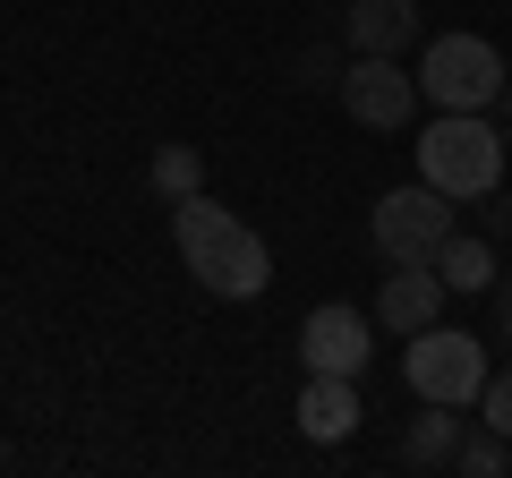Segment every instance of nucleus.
Segmentation results:
<instances>
[{"instance_id":"obj_1","label":"nucleus","mask_w":512,"mask_h":478,"mask_svg":"<svg viewBox=\"0 0 512 478\" xmlns=\"http://www.w3.org/2000/svg\"><path fill=\"white\" fill-rule=\"evenodd\" d=\"M171 231H180V265H188L214 299H256L265 282H274V248H265L239 214H222L205 188L171 205Z\"/></svg>"},{"instance_id":"obj_2","label":"nucleus","mask_w":512,"mask_h":478,"mask_svg":"<svg viewBox=\"0 0 512 478\" xmlns=\"http://www.w3.org/2000/svg\"><path fill=\"white\" fill-rule=\"evenodd\" d=\"M419 180L444 188L453 205H478L504 188V129H495L487 111H444V120H427L419 137Z\"/></svg>"},{"instance_id":"obj_3","label":"nucleus","mask_w":512,"mask_h":478,"mask_svg":"<svg viewBox=\"0 0 512 478\" xmlns=\"http://www.w3.org/2000/svg\"><path fill=\"white\" fill-rule=\"evenodd\" d=\"M504 86H512V69L487 35H436L427 60H419V94L436 111H495Z\"/></svg>"},{"instance_id":"obj_4","label":"nucleus","mask_w":512,"mask_h":478,"mask_svg":"<svg viewBox=\"0 0 512 478\" xmlns=\"http://www.w3.org/2000/svg\"><path fill=\"white\" fill-rule=\"evenodd\" d=\"M453 231H461V222H453V197H444V188H427V180L384 188L376 214H367V239H376L384 265H436V248H444Z\"/></svg>"},{"instance_id":"obj_5","label":"nucleus","mask_w":512,"mask_h":478,"mask_svg":"<svg viewBox=\"0 0 512 478\" xmlns=\"http://www.w3.org/2000/svg\"><path fill=\"white\" fill-rule=\"evenodd\" d=\"M402 376H410V393H419V402L470 410L478 393H487V342H478V333H461V325H427V333H410Z\"/></svg>"},{"instance_id":"obj_6","label":"nucleus","mask_w":512,"mask_h":478,"mask_svg":"<svg viewBox=\"0 0 512 478\" xmlns=\"http://www.w3.org/2000/svg\"><path fill=\"white\" fill-rule=\"evenodd\" d=\"M342 111L359 129H410V120H419V77L393 52H359L342 69Z\"/></svg>"},{"instance_id":"obj_7","label":"nucleus","mask_w":512,"mask_h":478,"mask_svg":"<svg viewBox=\"0 0 512 478\" xmlns=\"http://www.w3.org/2000/svg\"><path fill=\"white\" fill-rule=\"evenodd\" d=\"M367 316L342 308V299H325V308L299 325V359H308V376H367Z\"/></svg>"},{"instance_id":"obj_8","label":"nucleus","mask_w":512,"mask_h":478,"mask_svg":"<svg viewBox=\"0 0 512 478\" xmlns=\"http://www.w3.org/2000/svg\"><path fill=\"white\" fill-rule=\"evenodd\" d=\"M444 299H453V291H444L436 265H393V274H384V291H376V325L410 342V333H427V325L444 316Z\"/></svg>"},{"instance_id":"obj_9","label":"nucleus","mask_w":512,"mask_h":478,"mask_svg":"<svg viewBox=\"0 0 512 478\" xmlns=\"http://www.w3.org/2000/svg\"><path fill=\"white\" fill-rule=\"evenodd\" d=\"M299 427H308L316 444H342L350 427H359V376H308V385H299Z\"/></svg>"},{"instance_id":"obj_10","label":"nucleus","mask_w":512,"mask_h":478,"mask_svg":"<svg viewBox=\"0 0 512 478\" xmlns=\"http://www.w3.org/2000/svg\"><path fill=\"white\" fill-rule=\"evenodd\" d=\"M419 0H350V52H410Z\"/></svg>"},{"instance_id":"obj_11","label":"nucleus","mask_w":512,"mask_h":478,"mask_svg":"<svg viewBox=\"0 0 512 478\" xmlns=\"http://www.w3.org/2000/svg\"><path fill=\"white\" fill-rule=\"evenodd\" d=\"M436 274H444V291H495V239L487 231H453L436 248Z\"/></svg>"},{"instance_id":"obj_12","label":"nucleus","mask_w":512,"mask_h":478,"mask_svg":"<svg viewBox=\"0 0 512 478\" xmlns=\"http://www.w3.org/2000/svg\"><path fill=\"white\" fill-rule=\"evenodd\" d=\"M453 453H461V419H453V402H427L419 419H410V436H402V461H410V470H444Z\"/></svg>"},{"instance_id":"obj_13","label":"nucleus","mask_w":512,"mask_h":478,"mask_svg":"<svg viewBox=\"0 0 512 478\" xmlns=\"http://www.w3.org/2000/svg\"><path fill=\"white\" fill-rule=\"evenodd\" d=\"M197 188H205V154L197 146H163L154 154V197L180 205V197H197Z\"/></svg>"},{"instance_id":"obj_14","label":"nucleus","mask_w":512,"mask_h":478,"mask_svg":"<svg viewBox=\"0 0 512 478\" xmlns=\"http://www.w3.org/2000/svg\"><path fill=\"white\" fill-rule=\"evenodd\" d=\"M453 470H470V478H504V470H512V436H495V427L478 419V436H461Z\"/></svg>"},{"instance_id":"obj_15","label":"nucleus","mask_w":512,"mask_h":478,"mask_svg":"<svg viewBox=\"0 0 512 478\" xmlns=\"http://www.w3.org/2000/svg\"><path fill=\"white\" fill-rule=\"evenodd\" d=\"M342 69H350V60L333 52V43H308V52L291 60V86L299 94H342Z\"/></svg>"},{"instance_id":"obj_16","label":"nucleus","mask_w":512,"mask_h":478,"mask_svg":"<svg viewBox=\"0 0 512 478\" xmlns=\"http://www.w3.org/2000/svg\"><path fill=\"white\" fill-rule=\"evenodd\" d=\"M478 419H487L495 436H512V368H504V376H487V393H478Z\"/></svg>"},{"instance_id":"obj_17","label":"nucleus","mask_w":512,"mask_h":478,"mask_svg":"<svg viewBox=\"0 0 512 478\" xmlns=\"http://www.w3.org/2000/svg\"><path fill=\"white\" fill-rule=\"evenodd\" d=\"M495 342L512 350V274H495Z\"/></svg>"},{"instance_id":"obj_18","label":"nucleus","mask_w":512,"mask_h":478,"mask_svg":"<svg viewBox=\"0 0 512 478\" xmlns=\"http://www.w3.org/2000/svg\"><path fill=\"white\" fill-rule=\"evenodd\" d=\"M504 120H512V86H504Z\"/></svg>"},{"instance_id":"obj_19","label":"nucleus","mask_w":512,"mask_h":478,"mask_svg":"<svg viewBox=\"0 0 512 478\" xmlns=\"http://www.w3.org/2000/svg\"><path fill=\"white\" fill-rule=\"evenodd\" d=\"M0 461H9V444H0Z\"/></svg>"}]
</instances>
